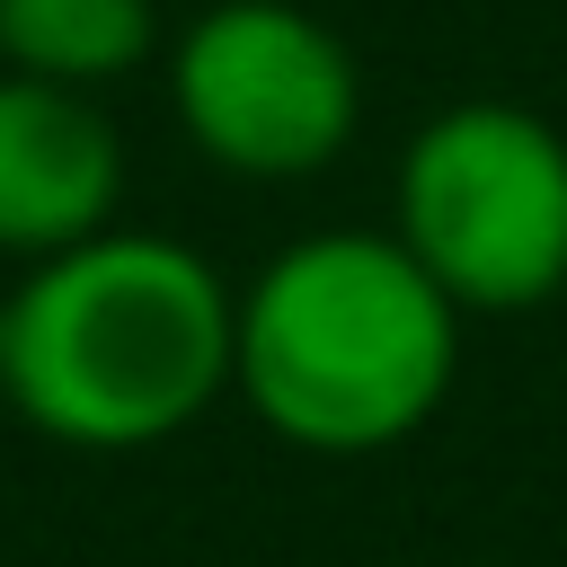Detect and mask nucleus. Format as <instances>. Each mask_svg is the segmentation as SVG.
<instances>
[{
	"mask_svg": "<svg viewBox=\"0 0 567 567\" xmlns=\"http://www.w3.org/2000/svg\"><path fill=\"white\" fill-rule=\"evenodd\" d=\"M159 53L151 0H0V62L62 89H115Z\"/></svg>",
	"mask_w": 567,
	"mask_h": 567,
	"instance_id": "obj_6",
	"label": "nucleus"
},
{
	"mask_svg": "<svg viewBox=\"0 0 567 567\" xmlns=\"http://www.w3.org/2000/svg\"><path fill=\"white\" fill-rule=\"evenodd\" d=\"M124 133L89 89L0 71V257H62L115 230Z\"/></svg>",
	"mask_w": 567,
	"mask_h": 567,
	"instance_id": "obj_5",
	"label": "nucleus"
},
{
	"mask_svg": "<svg viewBox=\"0 0 567 567\" xmlns=\"http://www.w3.org/2000/svg\"><path fill=\"white\" fill-rule=\"evenodd\" d=\"M452 372L461 301L399 248V230H310L239 292L230 390L292 452H390L452 399Z\"/></svg>",
	"mask_w": 567,
	"mask_h": 567,
	"instance_id": "obj_2",
	"label": "nucleus"
},
{
	"mask_svg": "<svg viewBox=\"0 0 567 567\" xmlns=\"http://www.w3.org/2000/svg\"><path fill=\"white\" fill-rule=\"evenodd\" d=\"M239 363V292L168 230H97L0 301V399L71 452L186 434Z\"/></svg>",
	"mask_w": 567,
	"mask_h": 567,
	"instance_id": "obj_1",
	"label": "nucleus"
},
{
	"mask_svg": "<svg viewBox=\"0 0 567 567\" xmlns=\"http://www.w3.org/2000/svg\"><path fill=\"white\" fill-rule=\"evenodd\" d=\"M168 106L213 168L284 186L346 159L363 124V71L346 35L292 0H213L177 35Z\"/></svg>",
	"mask_w": 567,
	"mask_h": 567,
	"instance_id": "obj_4",
	"label": "nucleus"
},
{
	"mask_svg": "<svg viewBox=\"0 0 567 567\" xmlns=\"http://www.w3.org/2000/svg\"><path fill=\"white\" fill-rule=\"evenodd\" d=\"M399 248L461 319L540 310L567 292V133L514 97H461L399 151Z\"/></svg>",
	"mask_w": 567,
	"mask_h": 567,
	"instance_id": "obj_3",
	"label": "nucleus"
}]
</instances>
